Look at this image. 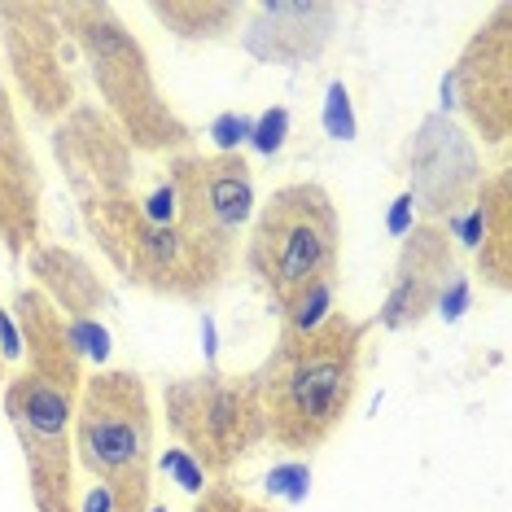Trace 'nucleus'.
<instances>
[{
	"label": "nucleus",
	"instance_id": "f257e3e1",
	"mask_svg": "<svg viewBox=\"0 0 512 512\" xmlns=\"http://www.w3.org/2000/svg\"><path fill=\"white\" fill-rule=\"evenodd\" d=\"M49 149L75 197L79 224L132 289L206 307L228 285L237 250L193 237L180 224H158L145 211L136 154L97 101H79L62 123H53Z\"/></svg>",
	"mask_w": 512,
	"mask_h": 512
},
{
	"label": "nucleus",
	"instance_id": "f03ea898",
	"mask_svg": "<svg viewBox=\"0 0 512 512\" xmlns=\"http://www.w3.org/2000/svg\"><path fill=\"white\" fill-rule=\"evenodd\" d=\"M377 329L333 311L316 329H281L272 355L254 368L267 416V442L294 456H311L351 416L364 372V342Z\"/></svg>",
	"mask_w": 512,
	"mask_h": 512
},
{
	"label": "nucleus",
	"instance_id": "7ed1b4c3",
	"mask_svg": "<svg viewBox=\"0 0 512 512\" xmlns=\"http://www.w3.org/2000/svg\"><path fill=\"white\" fill-rule=\"evenodd\" d=\"M57 27L71 40V49L84 57L92 84H97V106L123 132L132 154L145 158H176L189 154L197 132L193 123L167 101L158 88L149 49L141 44L123 14L110 0H62L53 5Z\"/></svg>",
	"mask_w": 512,
	"mask_h": 512
},
{
	"label": "nucleus",
	"instance_id": "20e7f679",
	"mask_svg": "<svg viewBox=\"0 0 512 512\" xmlns=\"http://www.w3.org/2000/svg\"><path fill=\"white\" fill-rule=\"evenodd\" d=\"M241 259H246L254 285L276 307V316L337 285L342 219H337L333 193L316 180H294L272 189L250 219Z\"/></svg>",
	"mask_w": 512,
	"mask_h": 512
},
{
	"label": "nucleus",
	"instance_id": "39448f33",
	"mask_svg": "<svg viewBox=\"0 0 512 512\" xmlns=\"http://www.w3.org/2000/svg\"><path fill=\"white\" fill-rule=\"evenodd\" d=\"M75 464L101 486L106 512H149L154 495V403L141 372L97 368L75 399Z\"/></svg>",
	"mask_w": 512,
	"mask_h": 512
},
{
	"label": "nucleus",
	"instance_id": "423d86ee",
	"mask_svg": "<svg viewBox=\"0 0 512 512\" xmlns=\"http://www.w3.org/2000/svg\"><path fill=\"white\" fill-rule=\"evenodd\" d=\"M162 416L197 473L224 477L267 442V416L254 372L202 368L162 386Z\"/></svg>",
	"mask_w": 512,
	"mask_h": 512
},
{
	"label": "nucleus",
	"instance_id": "0eeeda50",
	"mask_svg": "<svg viewBox=\"0 0 512 512\" xmlns=\"http://www.w3.org/2000/svg\"><path fill=\"white\" fill-rule=\"evenodd\" d=\"M5 421L18 438L27 495L36 512H79L75 495V399L49 381L31 377L27 368L0 386Z\"/></svg>",
	"mask_w": 512,
	"mask_h": 512
},
{
	"label": "nucleus",
	"instance_id": "6e6552de",
	"mask_svg": "<svg viewBox=\"0 0 512 512\" xmlns=\"http://www.w3.org/2000/svg\"><path fill=\"white\" fill-rule=\"evenodd\" d=\"M394 167L407 184V202L416 206V219L447 228H456L469 215L473 197L486 180L482 149L447 110H429L412 127Z\"/></svg>",
	"mask_w": 512,
	"mask_h": 512
},
{
	"label": "nucleus",
	"instance_id": "1a4fd4ad",
	"mask_svg": "<svg viewBox=\"0 0 512 512\" xmlns=\"http://www.w3.org/2000/svg\"><path fill=\"white\" fill-rule=\"evenodd\" d=\"M0 49L18 97L40 123H62L79 106L71 40L49 0H0Z\"/></svg>",
	"mask_w": 512,
	"mask_h": 512
},
{
	"label": "nucleus",
	"instance_id": "9d476101",
	"mask_svg": "<svg viewBox=\"0 0 512 512\" xmlns=\"http://www.w3.org/2000/svg\"><path fill=\"white\" fill-rule=\"evenodd\" d=\"M447 114L460 110L464 123L486 149H504L512 136V5H499L477 22L473 36L464 40L456 66L442 84Z\"/></svg>",
	"mask_w": 512,
	"mask_h": 512
},
{
	"label": "nucleus",
	"instance_id": "9b49d317",
	"mask_svg": "<svg viewBox=\"0 0 512 512\" xmlns=\"http://www.w3.org/2000/svg\"><path fill=\"white\" fill-rule=\"evenodd\" d=\"M167 184L176 197V219L193 237L219 241V246L237 250L241 232L250 228L254 211V171L241 154H176L167 158Z\"/></svg>",
	"mask_w": 512,
	"mask_h": 512
},
{
	"label": "nucleus",
	"instance_id": "f8f14e48",
	"mask_svg": "<svg viewBox=\"0 0 512 512\" xmlns=\"http://www.w3.org/2000/svg\"><path fill=\"white\" fill-rule=\"evenodd\" d=\"M460 276V250H456V232L447 224H407L399 254H394V272L390 289L381 298V311L372 316V324H381L386 333H412L434 316L447 298V289Z\"/></svg>",
	"mask_w": 512,
	"mask_h": 512
},
{
	"label": "nucleus",
	"instance_id": "ddd939ff",
	"mask_svg": "<svg viewBox=\"0 0 512 512\" xmlns=\"http://www.w3.org/2000/svg\"><path fill=\"white\" fill-rule=\"evenodd\" d=\"M44 241V171L22 132L14 92L0 84V250L22 263Z\"/></svg>",
	"mask_w": 512,
	"mask_h": 512
},
{
	"label": "nucleus",
	"instance_id": "4468645a",
	"mask_svg": "<svg viewBox=\"0 0 512 512\" xmlns=\"http://www.w3.org/2000/svg\"><path fill=\"white\" fill-rule=\"evenodd\" d=\"M342 5L333 0H259L241 22V49L263 66H307L333 49Z\"/></svg>",
	"mask_w": 512,
	"mask_h": 512
},
{
	"label": "nucleus",
	"instance_id": "2eb2a0df",
	"mask_svg": "<svg viewBox=\"0 0 512 512\" xmlns=\"http://www.w3.org/2000/svg\"><path fill=\"white\" fill-rule=\"evenodd\" d=\"M14 329H18V346L27 355V372L40 381H49L62 394L79 399L84 390V337H88V324H75L66 320L62 311L53 307L49 298L40 294L36 285H18L14 289Z\"/></svg>",
	"mask_w": 512,
	"mask_h": 512
},
{
	"label": "nucleus",
	"instance_id": "dca6fc26",
	"mask_svg": "<svg viewBox=\"0 0 512 512\" xmlns=\"http://www.w3.org/2000/svg\"><path fill=\"white\" fill-rule=\"evenodd\" d=\"M22 263H27V272H31V285H36L66 320L88 324L92 316H101V311L119 307L106 276H97V267L79 250L62 246V241H40Z\"/></svg>",
	"mask_w": 512,
	"mask_h": 512
},
{
	"label": "nucleus",
	"instance_id": "f3484780",
	"mask_svg": "<svg viewBox=\"0 0 512 512\" xmlns=\"http://www.w3.org/2000/svg\"><path fill=\"white\" fill-rule=\"evenodd\" d=\"M464 224L473 232L469 246L477 250V281H482V289L508 294L512 289V171L508 167H495L482 180Z\"/></svg>",
	"mask_w": 512,
	"mask_h": 512
},
{
	"label": "nucleus",
	"instance_id": "a211bd4d",
	"mask_svg": "<svg viewBox=\"0 0 512 512\" xmlns=\"http://www.w3.org/2000/svg\"><path fill=\"white\" fill-rule=\"evenodd\" d=\"M246 9L241 0H154L149 18L180 44H228L237 40Z\"/></svg>",
	"mask_w": 512,
	"mask_h": 512
},
{
	"label": "nucleus",
	"instance_id": "6ab92c4d",
	"mask_svg": "<svg viewBox=\"0 0 512 512\" xmlns=\"http://www.w3.org/2000/svg\"><path fill=\"white\" fill-rule=\"evenodd\" d=\"M189 512H281V508L263 504V499H250L246 491H237V486H232L228 477H224V482L202 486Z\"/></svg>",
	"mask_w": 512,
	"mask_h": 512
},
{
	"label": "nucleus",
	"instance_id": "aec40b11",
	"mask_svg": "<svg viewBox=\"0 0 512 512\" xmlns=\"http://www.w3.org/2000/svg\"><path fill=\"white\" fill-rule=\"evenodd\" d=\"M285 136H289V110H263L259 123H250V145L259 149V154L276 158L285 149Z\"/></svg>",
	"mask_w": 512,
	"mask_h": 512
},
{
	"label": "nucleus",
	"instance_id": "412c9836",
	"mask_svg": "<svg viewBox=\"0 0 512 512\" xmlns=\"http://www.w3.org/2000/svg\"><path fill=\"white\" fill-rule=\"evenodd\" d=\"M307 482H311V473H307V464H281V469H272L267 473V491H285V495H307Z\"/></svg>",
	"mask_w": 512,
	"mask_h": 512
},
{
	"label": "nucleus",
	"instance_id": "4be33fe9",
	"mask_svg": "<svg viewBox=\"0 0 512 512\" xmlns=\"http://www.w3.org/2000/svg\"><path fill=\"white\" fill-rule=\"evenodd\" d=\"M215 141H219V154H237V145L250 141V119H241V114H224V119L215 123Z\"/></svg>",
	"mask_w": 512,
	"mask_h": 512
},
{
	"label": "nucleus",
	"instance_id": "5701e85b",
	"mask_svg": "<svg viewBox=\"0 0 512 512\" xmlns=\"http://www.w3.org/2000/svg\"><path fill=\"white\" fill-rule=\"evenodd\" d=\"M22 351L18 346V329H14V316H9L5 307H0V386L9 381V359Z\"/></svg>",
	"mask_w": 512,
	"mask_h": 512
}]
</instances>
